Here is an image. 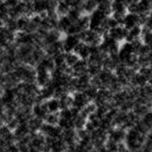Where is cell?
Here are the masks:
<instances>
[{"label":"cell","mask_w":152,"mask_h":152,"mask_svg":"<svg viewBox=\"0 0 152 152\" xmlns=\"http://www.w3.org/2000/svg\"><path fill=\"white\" fill-rule=\"evenodd\" d=\"M146 141V136L139 133L134 128L126 130V134L124 144L129 152H138L142 150L145 142Z\"/></svg>","instance_id":"6da1fadb"},{"label":"cell","mask_w":152,"mask_h":152,"mask_svg":"<svg viewBox=\"0 0 152 152\" xmlns=\"http://www.w3.org/2000/svg\"><path fill=\"white\" fill-rule=\"evenodd\" d=\"M62 42H63L64 53H68V52H73L76 46H77L81 41L79 40L77 35H69L68 34L62 38Z\"/></svg>","instance_id":"7a4b0ae2"},{"label":"cell","mask_w":152,"mask_h":152,"mask_svg":"<svg viewBox=\"0 0 152 152\" xmlns=\"http://www.w3.org/2000/svg\"><path fill=\"white\" fill-rule=\"evenodd\" d=\"M127 30H126L123 26H118L116 28H113L111 30H109L107 34L109 37H111L113 40H115L116 42L122 43L126 42V36H127Z\"/></svg>","instance_id":"3957f363"},{"label":"cell","mask_w":152,"mask_h":152,"mask_svg":"<svg viewBox=\"0 0 152 152\" xmlns=\"http://www.w3.org/2000/svg\"><path fill=\"white\" fill-rule=\"evenodd\" d=\"M126 134V130L121 127H113L112 129L107 133V140L111 141L116 144L124 142Z\"/></svg>","instance_id":"277c9868"},{"label":"cell","mask_w":152,"mask_h":152,"mask_svg":"<svg viewBox=\"0 0 152 152\" xmlns=\"http://www.w3.org/2000/svg\"><path fill=\"white\" fill-rule=\"evenodd\" d=\"M122 26L126 28V30L129 31L131 28L141 26L140 25V16L138 14H134V13H126L125 17L123 19V23Z\"/></svg>","instance_id":"5b68a950"},{"label":"cell","mask_w":152,"mask_h":152,"mask_svg":"<svg viewBox=\"0 0 152 152\" xmlns=\"http://www.w3.org/2000/svg\"><path fill=\"white\" fill-rule=\"evenodd\" d=\"M72 99H73V104L72 107L78 109L79 111H81L82 109L87 106L90 101L88 99V97L86 96L84 92H75L72 94Z\"/></svg>","instance_id":"8992f818"},{"label":"cell","mask_w":152,"mask_h":152,"mask_svg":"<svg viewBox=\"0 0 152 152\" xmlns=\"http://www.w3.org/2000/svg\"><path fill=\"white\" fill-rule=\"evenodd\" d=\"M31 113L33 117L42 119V120L44 121L45 117L49 114V111H48V108L46 106V102L35 104L34 106L31 107Z\"/></svg>","instance_id":"52a82bcc"},{"label":"cell","mask_w":152,"mask_h":152,"mask_svg":"<svg viewBox=\"0 0 152 152\" xmlns=\"http://www.w3.org/2000/svg\"><path fill=\"white\" fill-rule=\"evenodd\" d=\"M73 52L79 57V59L87 61L88 59L89 55H90L89 46H88L87 44H85V43H83V42H80L79 44L76 46Z\"/></svg>","instance_id":"ba28073f"},{"label":"cell","mask_w":152,"mask_h":152,"mask_svg":"<svg viewBox=\"0 0 152 152\" xmlns=\"http://www.w3.org/2000/svg\"><path fill=\"white\" fill-rule=\"evenodd\" d=\"M70 11V6L69 5L68 1H59L57 2V6L55 9V12L58 17L66 16Z\"/></svg>","instance_id":"9c48e42d"},{"label":"cell","mask_w":152,"mask_h":152,"mask_svg":"<svg viewBox=\"0 0 152 152\" xmlns=\"http://www.w3.org/2000/svg\"><path fill=\"white\" fill-rule=\"evenodd\" d=\"M98 2L93 1V0H88V1H83L82 5V13L90 15L94 11L97 10Z\"/></svg>","instance_id":"30bf717a"},{"label":"cell","mask_w":152,"mask_h":152,"mask_svg":"<svg viewBox=\"0 0 152 152\" xmlns=\"http://www.w3.org/2000/svg\"><path fill=\"white\" fill-rule=\"evenodd\" d=\"M46 106L49 113H58L60 111V104L59 100L55 98H51L46 101Z\"/></svg>","instance_id":"8fae6325"},{"label":"cell","mask_w":152,"mask_h":152,"mask_svg":"<svg viewBox=\"0 0 152 152\" xmlns=\"http://www.w3.org/2000/svg\"><path fill=\"white\" fill-rule=\"evenodd\" d=\"M97 10L103 12L104 15H111V2L110 1H100L98 2Z\"/></svg>","instance_id":"7c38bea8"},{"label":"cell","mask_w":152,"mask_h":152,"mask_svg":"<svg viewBox=\"0 0 152 152\" xmlns=\"http://www.w3.org/2000/svg\"><path fill=\"white\" fill-rule=\"evenodd\" d=\"M87 122H88V119L84 116H82L81 114H79L77 117H75L73 119V128L75 130L84 129Z\"/></svg>","instance_id":"4fadbf2b"},{"label":"cell","mask_w":152,"mask_h":152,"mask_svg":"<svg viewBox=\"0 0 152 152\" xmlns=\"http://www.w3.org/2000/svg\"><path fill=\"white\" fill-rule=\"evenodd\" d=\"M79 60H80L79 57L76 55L74 52H68V53H65V62H66V65L68 66L69 68H72Z\"/></svg>","instance_id":"5bb4252c"},{"label":"cell","mask_w":152,"mask_h":152,"mask_svg":"<svg viewBox=\"0 0 152 152\" xmlns=\"http://www.w3.org/2000/svg\"><path fill=\"white\" fill-rule=\"evenodd\" d=\"M59 112L58 113H49L44 119V123L50 126H57L59 122Z\"/></svg>","instance_id":"9a60e30c"},{"label":"cell","mask_w":152,"mask_h":152,"mask_svg":"<svg viewBox=\"0 0 152 152\" xmlns=\"http://www.w3.org/2000/svg\"><path fill=\"white\" fill-rule=\"evenodd\" d=\"M16 23H17V28L18 31H24L25 32L28 23H30V17L27 16H21L18 19H16Z\"/></svg>","instance_id":"2e32d148"}]
</instances>
